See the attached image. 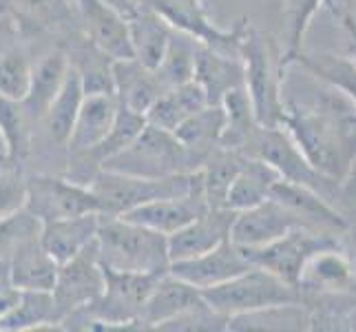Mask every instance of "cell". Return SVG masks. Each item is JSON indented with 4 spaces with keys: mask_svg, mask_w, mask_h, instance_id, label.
Masks as SVG:
<instances>
[{
    "mask_svg": "<svg viewBox=\"0 0 356 332\" xmlns=\"http://www.w3.org/2000/svg\"><path fill=\"white\" fill-rule=\"evenodd\" d=\"M277 180L281 177L273 166L257 157L245 155L239 173L230 182V187L226 191L224 208L237 213L243 211V208L261 204L264 200L270 198V189H273V184Z\"/></svg>",
    "mask_w": 356,
    "mask_h": 332,
    "instance_id": "26",
    "label": "cell"
},
{
    "mask_svg": "<svg viewBox=\"0 0 356 332\" xmlns=\"http://www.w3.org/2000/svg\"><path fill=\"white\" fill-rule=\"evenodd\" d=\"M239 56L243 63V89L250 97L257 122L261 127H281V116L286 111V102L281 97L284 65L275 40L261 31L243 29Z\"/></svg>",
    "mask_w": 356,
    "mask_h": 332,
    "instance_id": "3",
    "label": "cell"
},
{
    "mask_svg": "<svg viewBox=\"0 0 356 332\" xmlns=\"http://www.w3.org/2000/svg\"><path fill=\"white\" fill-rule=\"evenodd\" d=\"M208 202L204 195V187L200 184L197 189H193L186 195H177V198H164V200H155L149 204H142L138 208H131V211L122 213V217L135 221V224H142L151 230L162 232V235H173L175 230L184 228L193 221L195 217H200L202 213L208 211Z\"/></svg>",
    "mask_w": 356,
    "mask_h": 332,
    "instance_id": "16",
    "label": "cell"
},
{
    "mask_svg": "<svg viewBox=\"0 0 356 332\" xmlns=\"http://www.w3.org/2000/svg\"><path fill=\"white\" fill-rule=\"evenodd\" d=\"M40 230H42V224L27 211V208L0 219V270L7 268L9 255L14 253V248L24 237H29L33 232H40Z\"/></svg>",
    "mask_w": 356,
    "mask_h": 332,
    "instance_id": "38",
    "label": "cell"
},
{
    "mask_svg": "<svg viewBox=\"0 0 356 332\" xmlns=\"http://www.w3.org/2000/svg\"><path fill=\"white\" fill-rule=\"evenodd\" d=\"M108 3H111L113 7H118L120 11H122V14H124V16H129L131 14V11H133V7L127 3V0H108Z\"/></svg>",
    "mask_w": 356,
    "mask_h": 332,
    "instance_id": "43",
    "label": "cell"
},
{
    "mask_svg": "<svg viewBox=\"0 0 356 332\" xmlns=\"http://www.w3.org/2000/svg\"><path fill=\"white\" fill-rule=\"evenodd\" d=\"M301 306L303 303H286L230 317L228 330H308L310 315Z\"/></svg>",
    "mask_w": 356,
    "mask_h": 332,
    "instance_id": "32",
    "label": "cell"
},
{
    "mask_svg": "<svg viewBox=\"0 0 356 332\" xmlns=\"http://www.w3.org/2000/svg\"><path fill=\"white\" fill-rule=\"evenodd\" d=\"M60 324V317L54 303V294L49 290H20L16 303L7 315L0 317V332H20Z\"/></svg>",
    "mask_w": 356,
    "mask_h": 332,
    "instance_id": "29",
    "label": "cell"
},
{
    "mask_svg": "<svg viewBox=\"0 0 356 332\" xmlns=\"http://www.w3.org/2000/svg\"><path fill=\"white\" fill-rule=\"evenodd\" d=\"M297 226H305L297 213H292L275 198H268L261 204L235 213L230 226V242L239 248H257V246L279 239Z\"/></svg>",
    "mask_w": 356,
    "mask_h": 332,
    "instance_id": "11",
    "label": "cell"
},
{
    "mask_svg": "<svg viewBox=\"0 0 356 332\" xmlns=\"http://www.w3.org/2000/svg\"><path fill=\"white\" fill-rule=\"evenodd\" d=\"M111 78L118 102L140 116H144L157 97L168 89L159 78L157 69L142 65L138 58L113 60Z\"/></svg>",
    "mask_w": 356,
    "mask_h": 332,
    "instance_id": "17",
    "label": "cell"
},
{
    "mask_svg": "<svg viewBox=\"0 0 356 332\" xmlns=\"http://www.w3.org/2000/svg\"><path fill=\"white\" fill-rule=\"evenodd\" d=\"M250 266H252L250 260L245 257V253L239 246L226 239L224 244H219L217 248L208 253L191 257V260L170 262L168 273H173L175 277L184 279L186 284L195 286L197 290H206L217 284H224V281L243 273V270H248Z\"/></svg>",
    "mask_w": 356,
    "mask_h": 332,
    "instance_id": "14",
    "label": "cell"
},
{
    "mask_svg": "<svg viewBox=\"0 0 356 332\" xmlns=\"http://www.w3.org/2000/svg\"><path fill=\"white\" fill-rule=\"evenodd\" d=\"M95 253L104 268L138 275H166L170 268L168 237L122 215H104L95 237Z\"/></svg>",
    "mask_w": 356,
    "mask_h": 332,
    "instance_id": "2",
    "label": "cell"
},
{
    "mask_svg": "<svg viewBox=\"0 0 356 332\" xmlns=\"http://www.w3.org/2000/svg\"><path fill=\"white\" fill-rule=\"evenodd\" d=\"M35 125L27 116V111L18 100H9V97L0 95V133H3L9 164L18 162L24 155L31 153L33 144V131Z\"/></svg>",
    "mask_w": 356,
    "mask_h": 332,
    "instance_id": "33",
    "label": "cell"
},
{
    "mask_svg": "<svg viewBox=\"0 0 356 332\" xmlns=\"http://www.w3.org/2000/svg\"><path fill=\"white\" fill-rule=\"evenodd\" d=\"M202 299V290L186 284V281L175 277L173 273H166L157 279L149 299H146L138 319V328L157 330L162 324L170 322L175 315L188 310L191 306L200 303Z\"/></svg>",
    "mask_w": 356,
    "mask_h": 332,
    "instance_id": "21",
    "label": "cell"
},
{
    "mask_svg": "<svg viewBox=\"0 0 356 332\" xmlns=\"http://www.w3.org/2000/svg\"><path fill=\"white\" fill-rule=\"evenodd\" d=\"M235 211L228 208H208L206 213L188 221L186 226L168 235V257L170 262L191 260L202 253L217 248L219 244L230 239V226Z\"/></svg>",
    "mask_w": 356,
    "mask_h": 332,
    "instance_id": "15",
    "label": "cell"
},
{
    "mask_svg": "<svg viewBox=\"0 0 356 332\" xmlns=\"http://www.w3.org/2000/svg\"><path fill=\"white\" fill-rule=\"evenodd\" d=\"M120 111V102L113 91L84 93L76 122H73L71 138L67 142L69 159L87 157L104 142L108 131L113 129Z\"/></svg>",
    "mask_w": 356,
    "mask_h": 332,
    "instance_id": "13",
    "label": "cell"
},
{
    "mask_svg": "<svg viewBox=\"0 0 356 332\" xmlns=\"http://www.w3.org/2000/svg\"><path fill=\"white\" fill-rule=\"evenodd\" d=\"M202 40H195L184 29H173L166 45L162 63L157 65V73L166 87L188 82L195 78V63H197V47Z\"/></svg>",
    "mask_w": 356,
    "mask_h": 332,
    "instance_id": "31",
    "label": "cell"
},
{
    "mask_svg": "<svg viewBox=\"0 0 356 332\" xmlns=\"http://www.w3.org/2000/svg\"><path fill=\"white\" fill-rule=\"evenodd\" d=\"M202 162L204 155L184 146L175 138V133L144 125L138 138L127 149L108 157L102 168L140 177H168L177 173H193L202 166Z\"/></svg>",
    "mask_w": 356,
    "mask_h": 332,
    "instance_id": "4",
    "label": "cell"
},
{
    "mask_svg": "<svg viewBox=\"0 0 356 332\" xmlns=\"http://www.w3.org/2000/svg\"><path fill=\"white\" fill-rule=\"evenodd\" d=\"M104 290V268L97 260L95 242L71 260L58 264L56 284L51 288L60 322L65 317L84 310ZM60 326V324H58Z\"/></svg>",
    "mask_w": 356,
    "mask_h": 332,
    "instance_id": "10",
    "label": "cell"
},
{
    "mask_svg": "<svg viewBox=\"0 0 356 332\" xmlns=\"http://www.w3.org/2000/svg\"><path fill=\"white\" fill-rule=\"evenodd\" d=\"M200 184V168L193 171V173H177L168 177H140L102 168L91 180L89 189L100 198L108 215H122L131 208L155 200L186 195L193 189H197Z\"/></svg>",
    "mask_w": 356,
    "mask_h": 332,
    "instance_id": "6",
    "label": "cell"
},
{
    "mask_svg": "<svg viewBox=\"0 0 356 332\" xmlns=\"http://www.w3.org/2000/svg\"><path fill=\"white\" fill-rule=\"evenodd\" d=\"M0 162H3V164H9V153H7V144H5L3 133H0Z\"/></svg>",
    "mask_w": 356,
    "mask_h": 332,
    "instance_id": "44",
    "label": "cell"
},
{
    "mask_svg": "<svg viewBox=\"0 0 356 332\" xmlns=\"http://www.w3.org/2000/svg\"><path fill=\"white\" fill-rule=\"evenodd\" d=\"M157 330L164 332H219V330H228V319L224 315L215 313L211 306L204 299L200 303L191 306L188 310H184L175 315L170 322L162 324Z\"/></svg>",
    "mask_w": 356,
    "mask_h": 332,
    "instance_id": "37",
    "label": "cell"
},
{
    "mask_svg": "<svg viewBox=\"0 0 356 332\" xmlns=\"http://www.w3.org/2000/svg\"><path fill=\"white\" fill-rule=\"evenodd\" d=\"M323 0H288V22H290V40H288V52L281 56V65L284 69L292 63V58L301 52L303 35L308 31V24L316 9L321 7Z\"/></svg>",
    "mask_w": 356,
    "mask_h": 332,
    "instance_id": "39",
    "label": "cell"
},
{
    "mask_svg": "<svg viewBox=\"0 0 356 332\" xmlns=\"http://www.w3.org/2000/svg\"><path fill=\"white\" fill-rule=\"evenodd\" d=\"M330 248H339V244L327 230L297 226L275 242L257 246V248H241V251L245 253L252 266H259L268 270V273H273L275 277L284 279L286 284L299 288L301 275L308 262L314 255Z\"/></svg>",
    "mask_w": 356,
    "mask_h": 332,
    "instance_id": "7",
    "label": "cell"
},
{
    "mask_svg": "<svg viewBox=\"0 0 356 332\" xmlns=\"http://www.w3.org/2000/svg\"><path fill=\"white\" fill-rule=\"evenodd\" d=\"M7 5L33 27H56L71 14V0H7Z\"/></svg>",
    "mask_w": 356,
    "mask_h": 332,
    "instance_id": "36",
    "label": "cell"
},
{
    "mask_svg": "<svg viewBox=\"0 0 356 332\" xmlns=\"http://www.w3.org/2000/svg\"><path fill=\"white\" fill-rule=\"evenodd\" d=\"M206 104L208 97L202 84L197 80H188L175 84V87H168L144 113V120L146 125L173 133L184 120L191 118L195 111H200Z\"/></svg>",
    "mask_w": 356,
    "mask_h": 332,
    "instance_id": "24",
    "label": "cell"
},
{
    "mask_svg": "<svg viewBox=\"0 0 356 332\" xmlns=\"http://www.w3.org/2000/svg\"><path fill=\"white\" fill-rule=\"evenodd\" d=\"M281 127H286L305 159L318 173L341 184L356 157L354 113L337 111L334 104L305 109L290 102L281 116Z\"/></svg>",
    "mask_w": 356,
    "mask_h": 332,
    "instance_id": "1",
    "label": "cell"
},
{
    "mask_svg": "<svg viewBox=\"0 0 356 332\" xmlns=\"http://www.w3.org/2000/svg\"><path fill=\"white\" fill-rule=\"evenodd\" d=\"M31 63L18 49L0 52V95L22 102L31 84Z\"/></svg>",
    "mask_w": 356,
    "mask_h": 332,
    "instance_id": "35",
    "label": "cell"
},
{
    "mask_svg": "<svg viewBox=\"0 0 356 332\" xmlns=\"http://www.w3.org/2000/svg\"><path fill=\"white\" fill-rule=\"evenodd\" d=\"M354 284V270L350 262L339 253V248H330L314 255L305 266L299 288L303 292H346Z\"/></svg>",
    "mask_w": 356,
    "mask_h": 332,
    "instance_id": "28",
    "label": "cell"
},
{
    "mask_svg": "<svg viewBox=\"0 0 356 332\" xmlns=\"http://www.w3.org/2000/svg\"><path fill=\"white\" fill-rule=\"evenodd\" d=\"M69 69H71V60L65 52H60V49L47 54L40 63L33 67L29 91L20 102L33 125H40L47 109L51 106L56 95L60 93V89H63Z\"/></svg>",
    "mask_w": 356,
    "mask_h": 332,
    "instance_id": "23",
    "label": "cell"
},
{
    "mask_svg": "<svg viewBox=\"0 0 356 332\" xmlns=\"http://www.w3.org/2000/svg\"><path fill=\"white\" fill-rule=\"evenodd\" d=\"M127 20L133 58H138L146 67L157 69V65L164 58L170 33H173L170 22H166V18L153 9H133Z\"/></svg>",
    "mask_w": 356,
    "mask_h": 332,
    "instance_id": "25",
    "label": "cell"
},
{
    "mask_svg": "<svg viewBox=\"0 0 356 332\" xmlns=\"http://www.w3.org/2000/svg\"><path fill=\"white\" fill-rule=\"evenodd\" d=\"M84 33L104 56L111 60L133 58L129 20L108 0H76Z\"/></svg>",
    "mask_w": 356,
    "mask_h": 332,
    "instance_id": "12",
    "label": "cell"
},
{
    "mask_svg": "<svg viewBox=\"0 0 356 332\" xmlns=\"http://www.w3.org/2000/svg\"><path fill=\"white\" fill-rule=\"evenodd\" d=\"M24 208L40 224L87 213H106L104 204L87 184L54 175L27 177V204Z\"/></svg>",
    "mask_w": 356,
    "mask_h": 332,
    "instance_id": "9",
    "label": "cell"
},
{
    "mask_svg": "<svg viewBox=\"0 0 356 332\" xmlns=\"http://www.w3.org/2000/svg\"><path fill=\"white\" fill-rule=\"evenodd\" d=\"M341 195L352 202H356V157L352 159V164L348 168V173L341 180Z\"/></svg>",
    "mask_w": 356,
    "mask_h": 332,
    "instance_id": "42",
    "label": "cell"
},
{
    "mask_svg": "<svg viewBox=\"0 0 356 332\" xmlns=\"http://www.w3.org/2000/svg\"><path fill=\"white\" fill-rule=\"evenodd\" d=\"M58 275V262L42 246L40 232L24 237L7 262V277L18 290H49Z\"/></svg>",
    "mask_w": 356,
    "mask_h": 332,
    "instance_id": "18",
    "label": "cell"
},
{
    "mask_svg": "<svg viewBox=\"0 0 356 332\" xmlns=\"http://www.w3.org/2000/svg\"><path fill=\"white\" fill-rule=\"evenodd\" d=\"M27 204V177L16 168L0 171V219L22 211Z\"/></svg>",
    "mask_w": 356,
    "mask_h": 332,
    "instance_id": "40",
    "label": "cell"
},
{
    "mask_svg": "<svg viewBox=\"0 0 356 332\" xmlns=\"http://www.w3.org/2000/svg\"><path fill=\"white\" fill-rule=\"evenodd\" d=\"M270 198H275L292 213H297L305 226L321 230H346L348 221L339 211L327 204L321 193H316L303 184H294L288 180H277L270 189Z\"/></svg>",
    "mask_w": 356,
    "mask_h": 332,
    "instance_id": "20",
    "label": "cell"
},
{
    "mask_svg": "<svg viewBox=\"0 0 356 332\" xmlns=\"http://www.w3.org/2000/svg\"><path fill=\"white\" fill-rule=\"evenodd\" d=\"M334 14L341 16L343 27H346V31H348V60L356 67V18L343 7H339V9L334 7Z\"/></svg>",
    "mask_w": 356,
    "mask_h": 332,
    "instance_id": "41",
    "label": "cell"
},
{
    "mask_svg": "<svg viewBox=\"0 0 356 332\" xmlns=\"http://www.w3.org/2000/svg\"><path fill=\"white\" fill-rule=\"evenodd\" d=\"M84 97V87H82V78L78 69L71 65L67 80L63 84V89L56 95V100L51 102V106L47 109L44 118L40 120V129L44 131L47 140L51 142L54 146H65L71 138L73 131V122H76L80 102Z\"/></svg>",
    "mask_w": 356,
    "mask_h": 332,
    "instance_id": "27",
    "label": "cell"
},
{
    "mask_svg": "<svg viewBox=\"0 0 356 332\" xmlns=\"http://www.w3.org/2000/svg\"><path fill=\"white\" fill-rule=\"evenodd\" d=\"M224 129H226V109L222 104L208 102L200 111H195L191 118L184 120L173 133L184 146H188L191 151L206 157L222 142Z\"/></svg>",
    "mask_w": 356,
    "mask_h": 332,
    "instance_id": "30",
    "label": "cell"
},
{
    "mask_svg": "<svg viewBox=\"0 0 356 332\" xmlns=\"http://www.w3.org/2000/svg\"><path fill=\"white\" fill-rule=\"evenodd\" d=\"M241 153L270 164L281 180L303 184V187L321 193L323 198L325 191L332 184H339L318 173L308 159H305L297 142L292 140V135L281 127H259L250 135V140L243 144Z\"/></svg>",
    "mask_w": 356,
    "mask_h": 332,
    "instance_id": "8",
    "label": "cell"
},
{
    "mask_svg": "<svg viewBox=\"0 0 356 332\" xmlns=\"http://www.w3.org/2000/svg\"><path fill=\"white\" fill-rule=\"evenodd\" d=\"M292 63H299L305 69H310L316 78H321L332 84V87L346 91L356 102V67L348 58H334V56H325V54L308 56V54L299 52L292 58ZM354 122H356V113H354Z\"/></svg>",
    "mask_w": 356,
    "mask_h": 332,
    "instance_id": "34",
    "label": "cell"
},
{
    "mask_svg": "<svg viewBox=\"0 0 356 332\" xmlns=\"http://www.w3.org/2000/svg\"><path fill=\"white\" fill-rule=\"evenodd\" d=\"M206 91L211 104H222L224 95L232 89L243 87V63L241 56L226 54L211 45L197 47V63H195V78Z\"/></svg>",
    "mask_w": 356,
    "mask_h": 332,
    "instance_id": "19",
    "label": "cell"
},
{
    "mask_svg": "<svg viewBox=\"0 0 356 332\" xmlns=\"http://www.w3.org/2000/svg\"><path fill=\"white\" fill-rule=\"evenodd\" d=\"M104 215L106 213H87L78 217L47 221L40 230L42 246L58 264H63L82 253L84 248H89L95 242L97 228H100V221Z\"/></svg>",
    "mask_w": 356,
    "mask_h": 332,
    "instance_id": "22",
    "label": "cell"
},
{
    "mask_svg": "<svg viewBox=\"0 0 356 332\" xmlns=\"http://www.w3.org/2000/svg\"><path fill=\"white\" fill-rule=\"evenodd\" d=\"M202 297L215 313L224 315L226 319L273 308V306L303 303L301 290L297 286L286 284L284 279L275 277L259 266H250L224 284L202 290Z\"/></svg>",
    "mask_w": 356,
    "mask_h": 332,
    "instance_id": "5",
    "label": "cell"
},
{
    "mask_svg": "<svg viewBox=\"0 0 356 332\" xmlns=\"http://www.w3.org/2000/svg\"><path fill=\"white\" fill-rule=\"evenodd\" d=\"M3 166H7V164H3V162H0V171H3Z\"/></svg>",
    "mask_w": 356,
    "mask_h": 332,
    "instance_id": "45",
    "label": "cell"
}]
</instances>
